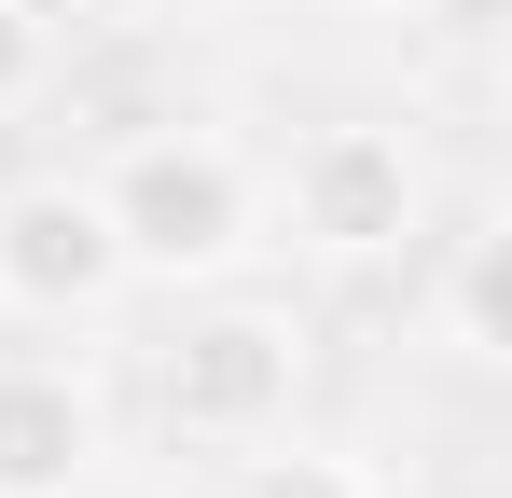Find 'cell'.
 <instances>
[{
    "label": "cell",
    "instance_id": "1",
    "mask_svg": "<svg viewBox=\"0 0 512 498\" xmlns=\"http://www.w3.org/2000/svg\"><path fill=\"white\" fill-rule=\"evenodd\" d=\"M84 180L111 208V249L139 291H222L263 263V166L222 125H125Z\"/></svg>",
    "mask_w": 512,
    "mask_h": 498
},
{
    "label": "cell",
    "instance_id": "2",
    "mask_svg": "<svg viewBox=\"0 0 512 498\" xmlns=\"http://www.w3.org/2000/svg\"><path fill=\"white\" fill-rule=\"evenodd\" d=\"M416 236H429V153L388 111H333V125H305L263 166V249H291L319 277L416 263Z\"/></svg>",
    "mask_w": 512,
    "mask_h": 498
},
{
    "label": "cell",
    "instance_id": "3",
    "mask_svg": "<svg viewBox=\"0 0 512 498\" xmlns=\"http://www.w3.org/2000/svg\"><path fill=\"white\" fill-rule=\"evenodd\" d=\"M305 374H319L305 305L222 277V291H194L180 332L153 346V415H167V443H194V457H236V443H263V429L305 415Z\"/></svg>",
    "mask_w": 512,
    "mask_h": 498
},
{
    "label": "cell",
    "instance_id": "4",
    "mask_svg": "<svg viewBox=\"0 0 512 498\" xmlns=\"http://www.w3.org/2000/svg\"><path fill=\"white\" fill-rule=\"evenodd\" d=\"M125 291H139V277H125V249H111L97 180H70V166L0 180V319H28V332H84V319H111Z\"/></svg>",
    "mask_w": 512,
    "mask_h": 498
},
{
    "label": "cell",
    "instance_id": "5",
    "mask_svg": "<svg viewBox=\"0 0 512 498\" xmlns=\"http://www.w3.org/2000/svg\"><path fill=\"white\" fill-rule=\"evenodd\" d=\"M111 471V388L70 346H0V498H84Z\"/></svg>",
    "mask_w": 512,
    "mask_h": 498
},
{
    "label": "cell",
    "instance_id": "6",
    "mask_svg": "<svg viewBox=\"0 0 512 498\" xmlns=\"http://www.w3.org/2000/svg\"><path fill=\"white\" fill-rule=\"evenodd\" d=\"M416 319H429V346L457 360V374H499L512 360V222L499 208H457V222H429L416 236Z\"/></svg>",
    "mask_w": 512,
    "mask_h": 498
},
{
    "label": "cell",
    "instance_id": "7",
    "mask_svg": "<svg viewBox=\"0 0 512 498\" xmlns=\"http://www.w3.org/2000/svg\"><path fill=\"white\" fill-rule=\"evenodd\" d=\"M222 498H388V485H374V457H346L319 429H263V443H236Z\"/></svg>",
    "mask_w": 512,
    "mask_h": 498
},
{
    "label": "cell",
    "instance_id": "8",
    "mask_svg": "<svg viewBox=\"0 0 512 498\" xmlns=\"http://www.w3.org/2000/svg\"><path fill=\"white\" fill-rule=\"evenodd\" d=\"M42 83H56V28H42V0H0V125L42 111Z\"/></svg>",
    "mask_w": 512,
    "mask_h": 498
},
{
    "label": "cell",
    "instance_id": "9",
    "mask_svg": "<svg viewBox=\"0 0 512 498\" xmlns=\"http://www.w3.org/2000/svg\"><path fill=\"white\" fill-rule=\"evenodd\" d=\"M153 28H236V14H263V0H139Z\"/></svg>",
    "mask_w": 512,
    "mask_h": 498
},
{
    "label": "cell",
    "instance_id": "10",
    "mask_svg": "<svg viewBox=\"0 0 512 498\" xmlns=\"http://www.w3.org/2000/svg\"><path fill=\"white\" fill-rule=\"evenodd\" d=\"M346 14H443V0H346Z\"/></svg>",
    "mask_w": 512,
    "mask_h": 498
}]
</instances>
